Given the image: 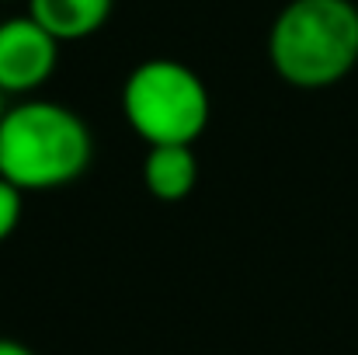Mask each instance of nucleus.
<instances>
[{"label": "nucleus", "instance_id": "obj_9", "mask_svg": "<svg viewBox=\"0 0 358 355\" xmlns=\"http://www.w3.org/2000/svg\"><path fill=\"white\" fill-rule=\"evenodd\" d=\"M3 112H7V102H3V95H0V122H3Z\"/></svg>", "mask_w": 358, "mask_h": 355}, {"label": "nucleus", "instance_id": "obj_3", "mask_svg": "<svg viewBox=\"0 0 358 355\" xmlns=\"http://www.w3.org/2000/svg\"><path fill=\"white\" fill-rule=\"evenodd\" d=\"M122 116L146 146H195L213 118V98L188 63L153 56L129 70Z\"/></svg>", "mask_w": 358, "mask_h": 355}, {"label": "nucleus", "instance_id": "obj_7", "mask_svg": "<svg viewBox=\"0 0 358 355\" xmlns=\"http://www.w3.org/2000/svg\"><path fill=\"white\" fill-rule=\"evenodd\" d=\"M21 213H24V192L14 188L7 178H0V244L14 237Z\"/></svg>", "mask_w": 358, "mask_h": 355}, {"label": "nucleus", "instance_id": "obj_8", "mask_svg": "<svg viewBox=\"0 0 358 355\" xmlns=\"http://www.w3.org/2000/svg\"><path fill=\"white\" fill-rule=\"evenodd\" d=\"M0 355H38V352L21 345V342H14V338H0Z\"/></svg>", "mask_w": 358, "mask_h": 355}, {"label": "nucleus", "instance_id": "obj_1", "mask_svg": "<svg viewBox=\"0 0 358 355\" xmlns=\"http://www.w3.org/2000/svg\"><path fill=\"white\" fill-rule=\"evenodd\" d=\"M94 132L80 112L49 98L7 105L0 122V178L24 195L59 192L87 174Z\"/></svg>", "mask_w": 358, "mask_h": 355}, {"label": "nucleus", "instance_id": "obj_5", "mask_svg": "<svg viewBox=\"0 0 358 355\" xmlns=\"http://www.w3.org/2000/svg\"><path fill=\"white\" fill-rule=\"evenodd\" d=\"M115 11V0H28V18L38 21L59 46L98 35Z\"/></svg>", "mask_w": 358, "mask_h": 355}, {"label": "nucleus", "instance_id": "obj_2", "mask_svg": "<svg viewBox=\"0 0 358 355\" xmlns=\"http://www.w3.org/2000/svg\"><path fill=\"white\" fill-rule=\"evenodd\" d=\"M268 63L299 91L341 84L358 67V4L289 0L268 28Z\"/></svg>", "mask_w": 358, "mask_h": 355}, {"label": "nucleus", "instance_id": "obj_6", "mask_svg": "<svg viewBox=\"0 0 358 355\" xmlns=\"http://www.w3.org/2000/svg\"><path fill=\"white\" fill-rule=\"evenodd\" d=\"M143 185L160 202H181L199 185V160L192 146H150L143 157Z\"/></svg>", "mask_w": 358, "mask_h": 355}, {"label": "nucleus", "instance_id": "obj_4", "mask_svg": "<svg viewBox=\"0 0 358 355\" xmlns=\"http://www.w3.org/2000/svg\"><path fill=\"white\" fill-rule=\"evenodd\" d=\"M59 67V42L28 14L0 21V95L35 98Z\"/></svg>", "mask_w": 358, "mask_h": 355}]
</instances>
